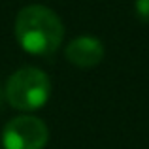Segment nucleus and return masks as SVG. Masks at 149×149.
<instances>
[{"instance_id": "nucleus-1", "label": "nucleus", "mask_w": 149, "mask_h": 149, "mask_svg": "<svg viewBox=\"0 0 149 149\" xmlns=\"http://www.w3.org/2000/svg\"><path fill=\"white\" fill-rule=\"evenodd\" d=\"M15 38L30 55H51L64 40V25L51 8L30 4L15 17Z\"/></svg>"}, {"instance_id": "nucleus-2", "label": "nucleus", "mask_w": 149, "mask_h": 149, "mask_svg": "<svg viewBox=\"0 0 149 149\" xmlns=\"http://www.w3.org/2000/svg\"><path fill=\"white\" fill-rule=\"evenodd\" d=\"M4 96H6L8 104L19 111L40 109L51 96L49 76L36 66L19 68L6 81Z\"/></svg>"}, {"instance_id": "nucleus-3", "label": "nucleus", "mask_w": 149, "mask_h": 149, "mask_svg": "<svg viewBox=\"0 0 149 149\" xmlns=\"http://www.w3.org/2000/svg\"><path fill=\"white\" fill-rule=\"evenodd\" d=\"M47 142V125L29 113L13 117L2 130V143L6 149H44Z\"/></svg>"}, {"instance_id": "nucleus-4", "label": "nucleus", "mask_w": 149, "mask_h": 149, "mask_svg": "<svg viewBox=\"0 0 149 149\" xmlns=\"http://www.w3.org/2000/svg\"><path fill=\"white\" fill-rule=\"evenodd\" d=\"M64 55L77 68H93L104 58V44L95 36H77L66 45Z\"/></svg>"}, {"instance_id": "nucleus-5", "label": "nucleus", "mask_w": 149, "mask_h": 149, "mask_svg": "<svg viewBox=\"0 0 149 149\" xmlns=\"http://www.w3.org/2000/svg\"><path fill=\"white\" fill-rule=\"evenodd\" d=\"M134 10L140 21L149 23V0H136L134 2Z\"/></svg>"}]
</instances>
